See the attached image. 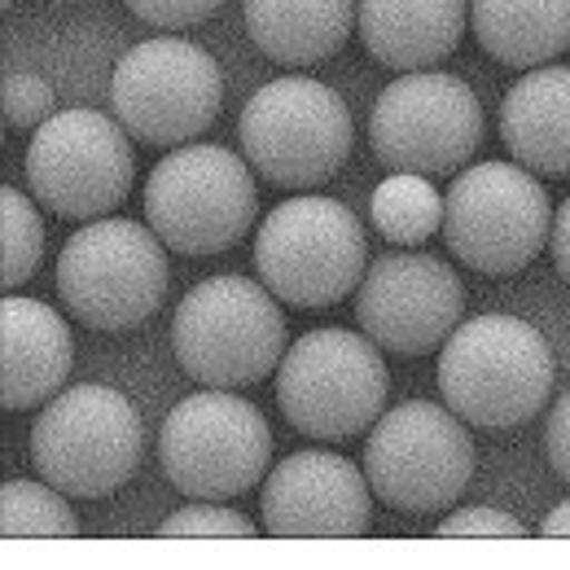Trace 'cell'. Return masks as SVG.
I'll list each match as a JSON object with an SVG mask.
<instances>
[{
    "label": "cell",
    "instance_id": "1",
    "mask_svg": "<svg viewBox=\"0 0 570 570\" xmlns=\"http://www.w3.org/2000/svg\"><path fill=\"white\" fill-rule=\"evenodd\" d=\"M553 377H558V360L544 334L504 312L461 321L439 352L443 404L465 426H527L549 404Z\"/></svg>",
    "mask_w": 570,
    "mask_h": 570
},
{
    "label": "cell",
    "instance_id": "2",
    "mask_svg": "<svg viewBox=\"0 0 570 570\" xmlns=\"http://www.w3.org/2000/svg\"><path fill=\"white\" fill-rule=\"evenodd\" d=\"M176 364L203 386H250L285 356V316L268 285L224 273L198 282L171 316Z\"/></svg>",
    "mask_w": 570,
    "mask_h": 570
},
{
    "label": "cell",
    "instance_id": "3",
    "mask_svg": "<svg viewBox=\"0 0 570 570\" xmlns=\"http://www.w3.org/2000/svg\"><path fill=\"white\" fill-rule=\"evenodd\" d=\"M145 456L137 404L101 382H83L53 395L31 426V465L45 483L71 500L115 497Z\"/></svg>",
    "mask_w": 570,
    "mask_h": 570
},
{
    "label": "cell",
    "instance_id": "4",
    "mask_svg": "<svg viewBox=\"0 0 570 570\" xmlns=\"http://www.w3.org/2000/svg\"><path fill=\"white\" fill-rule=\"evenodd\" d=\"M163 237L137 219H88L58 255V298L79 325L124 334L167 298Z\"/></svg>",
    "mask_w": 570,
    "mask_h": 570
},
{
    "label": "cell",
    "instance_id": "5",
    "mask_svg": "<svg viewBox=\"0 0 570 570\" xmlns=\"http://www.w3.org/2000/svg\"><path fill=\"white\" fill-rule=\"evenodd\" d=\"M237 141L264 180L282 189H316L347 163L356 124L330 83L285 75L242 106Z\"/></svg>",
    "mask_w": 570,
    "mask_h": 570
},
{
    "label": "cell",
    "instance_id": "6",
    "mask_svg": "<svg viewBox=\"0 0 570 570\" xmlns=\"http://www.w3.org/2000/svg\"><path fill=\"white\" fill-rule=\"evenodd\" d=\"M250 171L224 145H180L145 180V224L176 255L233 250L259 212Z\"/></svg>",
    "mask_w": 570,
    "mask_h": 570
},
{
    "label": "cell",
    "instance_id": "7",
    "mask_svg": "<svg viewBox=\"0 0 570 570\" xmlns=\"http://www.w3.org/2000/svg\"><path fill=\"white\" fill-rule=\"evenodd\" d=\"M386 386L382 347L352 330H312L277 364V409L285 422L325 443H347L373 426Z\"/></svg>",
    "mask_w": 570,
    "mask_h": 570
},
{
    "label": "cell",
    "instance_id": "8",
    "mask_svg": "<svg viewBox=\"0 0 570 570\" xmlns=\"http://www.w3.org/2000/svg\"><path fill=\"white\" fill-rule=\"evenodd\" d=\"M273 461L264 413L228 391L185 395L158 430V465L176 492L194 500H237L255 492Z\"/></svg>",
    "mask_w": 570,
    "mask_h": 570
},
{
    "label": "cell",
    "instance_id": "9",
    "mask_svg": "<svg viewBox=\"0 0 570 570\" xmlns=\"http://www.w3.org/2000/svg\"><path fill=\"white\" fill-rule=\"evenodd\" d=\"M553 228V203L535 171L518 163H474L443 194V237L448 250L488 277L522 273Z\"/></svg>",
    "mask_w": 570,
    "mask_h": 570
},
{
    "label": "cell",
    "instance_id": "10",
    "mask_svg": "<svg viewBox=\"0 0 570 570\" xmlns=\"http://www.w3.org/2000/svg\"><path fill=\"white\" fill-rule=\"evenodd\" d=\"M364 479L386 509L439 513L465 497L474 479V439L465 422L443 404H395L368 430Z\"/></svg>",
    "mask_w": 570,
    "mask_h": 570
},
{
    "label": "cell",
    "instance_id": "11",
    "mask_svg": "<svg viewBox=\"0 0 570 570\" xmlns=\"http://www.w3.org/2000/svg\"><path fill=\"white\" fill-rule=\"evenodd\" d=\"M255 273L289 307H330L364 282V228L338 198L298 194L264 215Z\"/></svg>",
    "mask_w": 570,
    "mask_h": 570
},
{
    "label": "cell",
    "instance_id": "12",
    "mask_svg": "<svg viewBox=\"0 0 570 570\" xmlns=\"http://www.w3.org/2000/svg\"><path fill=\"white\" fill-rule=\"evenodd\" d=\"M110 106L128 137L154 149L198 141L224 106V79L207 49L180 36H154L119 58Z\"/></svg>",
    "mask_w": 570,
    "mask_h": 570
},
{
    "label": "cell",
    "instance_id": "13",
    "mask_svg": "<svg viewBox=\"0 0 570 570\" xmlns=\"http://www.w3.org/2000/svg\"><path fill=\"white\" fill-rule=\"evenodd\" d=\"M132 137L101 110H58L27 145L31 198L58 219H106L132 194Z\"/></svg>",
    "mask_w": 570,
    "mask_h": 570
},
{
    "label": "cell",
    "instance_id": "14",
    "mask_svg": "<svg viewBox=\"0 0 570 570\" xmlns=\"http://www.w3.org/2000/svg\"><path fill=\"white\" fill-rule=\"evenodd\" d=\"M368 145L382 167L443 176L483 145V106L456 75L409 71L391 79L368 115Z\"/></svg>",
    "mask_w": 570,
    "mask_h": 570
},
{
    "label": "cell",
    "instance_id": "15",
    "mask_svg": "<svg viewBox=\"0 0 570 570\" xmlns=\"http://www.w3.org/2000/svg\"><path fill=\"white\" fill-rule=\"evenodd\" d=\"M465 285L439 255L391 250L368 264L356 294L360 334L391 356H426L461 325Z\"/></svg>",
    "mask_w": 570,
    "mask_h": 570
},
{
    "label": "cell",
    "instance_id": "16",
    "mask_svg": "<svg viewBox=\"0 0 570 570\" xmlns=\"http://www.w3.org/2000/svg\"><path fill=\"white\" fill-rule=\"evenodd\" d=\"M368 479L338 452H289L259 492V518L282 540H347L368 527Z\"/></svg>",
    "mask_w": 570,
    "mask_h": 570
},
{
    "label": "cell",
    "instance_id": "17",
    "mask_svg": "<svg viewBox=\"0 0 570 570\" xmlns=\"http://www.w3.org/2000/svg\"><path fill=\"white\" fill-rule=\"evenodd\" d=\"M75 364L71 325L40 298L4 294L0 303V409L27 413L62 395Z\"/></svg>",
    "mask_w": 570,
    "mask_h": 570
},
{
    "label": "cell",
    "instance_id": "18",
    "mask_svg": "<svg viewBox=\"0 0 570 570\" xmlns=\"http://www.w3.org/2000/svg\"><path fill=\"white\" fill-rule=\"evenodd\" d=\"M500 141L535 176H570V67H535L504 92Z\"/></svg>",
    "mask_w": 570,
    "mask_h": 570
},
{
    "label": "cell",
    "instance_id": "19",
    "mask_svg": "<svg viewBox=\"0 0 570 570\" xmlns=\"http://www.w3.org/2000/svg\"><path fill=\"white\" fill-rule=\"evenodd\" d=\"M360 40L391 71H426L456 53L465 0H360Z\"/></svg>",
    "mask_w": 570,
    "mask_h": 570
},
{
    "label": "cell",
    "instance_id": "20",
    "mask_svg": "<svg viewBox=\"0 0 570 570\" xmlns=\"http://www.w3.org/2000/svg\"><path fill=\"white\" fill-rule=\"evenodd\" d=\"M360 0H242L255 49L282 67H316L356 31Z\"/></svg>",
    "mask_w": 570,
    "mask_h": 570
},
{
    "label": "cell",
    "instance_id": "21",
    "mask_svg": "<svg viewBox=\"0 0 570 570\" xmlns=\"http://www.w3.org/2000/svg\"><path fill=\"white\" fill-rule=\"evenodd\" d=\"M470 27L500 67L535 71L570 49V0H470Z\"/></svg>",
    "mask_w": 570,
    "mask_h": 570
},
{
    "label": "cell",
    "instance_id": "22",
    "mask_svg": "<svg viewBox=\"0 0 570 570\" xmlns=\"http://www.w3.org/2000/svg\"><path fill=\"white\" fill-rule=\"evenodd\" d=\"M368 215L391 246H422L434 228H443V198L430 185V176L395 171L373 189Z\"/></svg>",
    "mask_w": 570,
    "mask_h": 570
},
{
    "label": "cell",
    "instance_id": "23",
    "mask_svg": "<svg viewBox=\"0 0 570 570\" xmlns=\"http://www.w3.org/2000/svg\"><path fill=\"white\" fill-rule=\"evenodd\" d=\"M75 522L67 492L53 483H31V479H9L0 488V535L4 540H40V535H75Z\"/></svg>",
    "mask_w": 570,
    "mask_h": 570
},
{
    "label": "cell",
    "instance_id": "24",
    "mask_svg": "<svg viewBox=\"0 0 570 570\" xmlns=\"http://www.w3.org/2000/svg\"><path fill=\"white\" fill-rule=\"evenodd\" d=\"M40 255H45V224L36 212V198L4 185L0 189V282L4 289L31 282Z\"/></svg>",
    "mask_w": 570,
    "mask_h": 570
},
{
    "label": "cell",
    "instance_id": "25",
    "mask_svg": "<svg viewBox=\"0 0 570 570\" xmlns=\"http://www.w3.org/2000/svg\"><path fill=\"white\" fill-rule=\"evenodd\" d=\"M158 535H255V522L242 518L237 509H224V500H203V504H189L180 513H171Z\"/></svg>",
    "mask_w": 570,
    "mask_h": 570
},
{
    "label": "cell",
    "instance_id": "26",
    "mask_svg": "<svg viewBox=\"0 0 570 570\" xmlns=\"http://www.w3.org/2000/svg\"><path fill=\"white\" fill-rule=\"evenodd\" d=\"M4 119L13 128H40L53 119V88L31 71H18L4 79Z\"/></svg>",
    "mask_w": 570,
    "mask_h": 570
},
{
    "label": "cell",
    "instance_id": "27",
    "mask_svg": "<svg viewBox=\"0 0 570 570\" xmlns=\"http://www.w3.org/2000/svg\"><path fill=\"white\" fill-rule=\"evenodd\" d=\"M141 22L158 27V31H185V27H198L207 22L224 0H124Z\"/></svg>",
    "mask_w": 570,
    "mask_h": 570
},
{
    "label": "cell",
    "instance_id": "28",
    "mask_svg": "<svg viewBox=\"0 0 570 570\" xmlns=\"http://www.w3.org/2000/svg\"><path fill=\"white\" fill-rule=\"evenodd\" d=\"M439 535H527V527L513 518V513H500V509H456L443 518Z\"/></svg>",
    "mask_w": 570,
    "mask_h": 570
},
{
    "label": "cell",
    "instance_id": "29",
    "mask_svg": "<svg viewBox=\"0 0 570 570\" xmlns=\"http://www.w3.org/2000/svg\"><path fill=\"white\" fill-rule=\"evenodd\" d=\"M544 452H549L553 474L570 483V391L553 404V413L544 422Z\"/></svg>",
    "mask_w": 570,
    "mask_h": 570
},
{
    "label": "cell",
    "instance_id": "30",
    "mask_svg": "<svg viewBox=\"0 0 570 570\" xmlns=\"http://www.w3.org/2000/svg\"><path fill=\"white\" fill-rule=\"evenodd\" d=\"M549 250L558 264V277L570 285V198L553 212V228H549Z\"/></svg>",
    "mask_w": 570,
    "mask_h": 570
},
{
    "label": "cell",
    "instance_id": "31",
    "mask_svg": "<svg viewBox=\"0 0 570 570\" xmlns=\"http://www.w3.org/2000/svg\"><path fill=\"white\" fill-rule=\"evenodd\" d=\"M540 535H549V540H562V535H570V500L567 504H558L544 522H540Z\"/></svg>",
    "mask_w": 570,
    "mask_h": 570
},
{
    "label": "cell",
    "instance_id": "32",
    "mask_svg": "<svg viewBox=\"0 0 570 570\" xmlns=\"http://www.w3.org/2000/svg\"><path fill=\"white\" fill-rule=\"evenodd\" d=\"M62 4H71V0H62Z\"/></svg>",
    "mask_w": 570,
    "mask_h": 570
}]
</instances>
